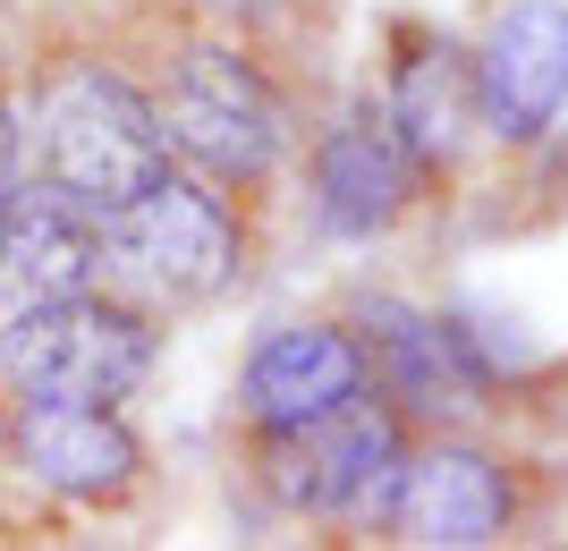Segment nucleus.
<instances>
[{"label": "nucleus", "mask_w": 568, "mask_h": 551, "mask_svg": "<svg viewBox=\"0 0 568 551\" xmlns=\"http://www.w3.org/2000/svg\"><path fill=\"white\" fill-rule=\"evenodd\" d=\"M34 170L51 187L85 195L94 213L144 195L170 170V136L144 85H128L102 60H60L34 94Z\"/></svg>", "instance_id": "obj_1"}, {"label": "nucleus", "mask_w": 568, "mask_h": 551, "mask_svg": "<svg viewBox=\"0 0 568 551\" xmlns=\"http://www.w3.org/2000/svg\"><path fill=\"white\" fill-rule=\"evenodd\" d=\"M246 272V229L230 195L187 170H162L144 195L102 213V288H128L144 306H213Z\"/></svg>", "instance_id": "obj_2"}, {"label": "nucleus", "mask_w": 568, "mask_h": 551, "mask_svg": "<svg viewBox=\"0 0 568 551\" xmlns=\"http://www.w3.org/2000/svg\"><path fill=\"white\" fill-rule=\"evenodd\" d=\"M153 306L119 297V288H77V297H26L0 323V374L26 399H85V408H119L136 399L153 374Z\"/></svg>", "instance_id": "obj_3"}, {"label": "nucleus", "mask_w": 568, "mask_h": 551, "mask_svg": "<svg viewBox=\"0 0 568 551\" xmlns=\"http://www.w3.org/2000/svg\"><path fill=\"white\" fill-rule=\"evenodd\" d=\"M170 153H187L213 187H263L288 153V102L237 43H179L170 85L153 94Z\"/></svg>", "instance_id": "obj_4"}, {"label": "nucleus", "mask_w": 568, "mask_h": 551, "mask_svg": "<svg viewBox=\"0 0 568 551\" xmlns=\"http://www.w3.org/2000/svg\"><path fill=\"white\" fill-rule=\"evenodd\" d=\"M255 450L272 501L297 518H390V492L407 467V408L382 390H356L348 408L314 416V425L255 432Z\"/></svg>", "instance_id": "obj_5"}, {"label": "nucleus", "mask_w": 568, "mask_h": 551, "mask_svg": "<svg viewBox=\"0 0 568 551\" xmlns=\"http://www.w3.org/2000/svg\"><path fill=\"white\" fill-rule=\"evenodd\" d=\"M475 102L484 136L535 144L568 111V9L560 0H509L475 51Z\"/></svg>", "instance_id": "obj_6"}, {"label": "nucleus", "mask_w": 568, "mask_h": 551, "mask_svg": "<svg viewBox=\"0 0 568 551\" xmlns=\"http://www.w3.org/2000/svg\"><path fill=\"white\" fill-rule=\"evenodd\" d=\"M390 527L407 543H500L518 527V476L475 441H407L399 492H390Z\"/></svg>", "instance_id": "obj_7"}, {"label": "nucleus", "mask_w": 568, "mask_h": 551, "mask_svg": "<svg viewBox=\"0 0 568 551\" xmlns=\"http://www.w3.org/2000/svg\"><path fill=\"white\" fill-rule=\"evenodd\" d=\"M0 280L18 297H77L102 288V213L85 195L34 178L0 187Z\"/></svg>", "instance_id": "obj_8"}, {"label": "nucleus", "mask_w": 568, "mask_h": 551, "mask_svg": "<svg viewBox=\"0 0 568 551\" xmlns=\"http://www.w3.org/2000/svg\"><path fill=\"white\" fill-rule=\"evenodd\" d=\"M356 390H374L365 339L348 323H288V331H272L246 357L237 399H246V425L255 432H288V425H314V416L348 408Z\"/></svg>", "instance_id": "obj_9"}, {"label": "nucleus", "mask_w": 568, "mask_h": 551, "mask_svg": "<svg viewBox=\"0 0 568 551\" xmlns=\"http://www.w3.org/2000/svg\"><path fill=\"white\" fill-rule=\"evenodd\" d=\"M18 467L69 501H119L144 476V441L128 432L119 408H85V399H26L18 390Z\"/></svg>", "instance_id": "obj_10"}, {"label": "nucleus", "mask_w": 568, "mask_h": 551, "mask_svg": "<svg viewBox=\"0 0 568 551\" xmlns=\"http://www.w3.org/2000/svg\"><path fill=\"white\" fill-rule=\"evenodd\" d=\"M382 127L399 136L416 178L442 170L484 136V102H475V51L442 43V34H407V51L390 60V94H382Z\"/></svg>", "instance_id": "obj_11"}, {"label": "nucleus", "mask_w": 568, "mask_h": 551, "mask_svg": "<svg viewBox=\"0 0 568 551\" xmlns=\"http://www.w3.org/2000/svg\"><path fill=\"white\" fill-rule=\"evenodd\" d=\"M407 195H416V170L382 127V111H348L314 136V221L332 238H382L407 213Z\"/></svg>", "instance_id": "obj_12"}, {"label": "nucleus", "mask_w": 568, "mask_h": 551, "mask_svg": "<svg viewBox=\"0 0 568 551\" xmlns=\"http://www.w3.org/2000/svg\"><path fill=\"white\" fill-rule=\"evenodd\" d=\"M221 18H237V25H272V18H288L297 0H213Z\"/></svg>", "instance_id": "obj_13"}, {"label": "nucleus", "mask_w": 568, "mask_h": 551, "mask_svg": "<svg viewBox=\"0 0 568 551\" xmlns=\"http://www.w3.org/2000/svg\"><path fill=\"white\" fill-rule=\"evenodd\" d=\"M544 187H551V195H568V127L544 144Z\"/></svg>", "instance_id": "obj_14"}, {"label": "nucleus", "mask_w": 568, "mask_h": 551, "mask_svg": "<svg viewBox=\"0 0 568 551\" xmlns=\"http://www.w3.org/2000/svg\"><path fill=\"white\" fill-rule=\"evenodd\" d=\"M9 170H18V120H9V102H0V187H9Z\"/></svg>", "instance_id": "obj_15"}]
</instances>
